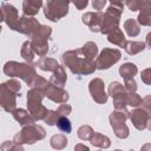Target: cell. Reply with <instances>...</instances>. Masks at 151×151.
Here are the masks:
<instances>
[{
  "label": "cell",
  "mask_w": 151,
  "mask_h": 151,
  "mask_svg": "<svg viewBox=\"0 0 151 151\" xmlns=\"http://www.w3.org/2000/svg\"><path fill=\"white\" fill-rule=\"evenodd\" d=\"M66 80H67V76H66V72H65L63 66H59V68L50 78V81L53 85H55L58 87H61V88H64V85L66 84Z\"/></svg>",
  "instance_id": "cell-23"
},
{
  "label": "cell",
  "mask_w": 151,
  "mask_h": 151,
  "mask_svg": "<svg viewBox=\"0 0 151 151\" xmlns=\"http://www.w3.org/2000/svg\"><path fill=\"white\" fill-rule=\"evenodd\" d=\"M44 93L39 88H31L27 92V107L28 112L35 120H44L50 110L42 105Z\"/></svg>",
  "instance_id": "cell-5"
},
{
  "label": "cell",
  "mask_w": 151,
  "mask_h": 151,
  "mask_svg": "<svg viewBox=\"0 0 151 151\" xmlns=\"http://www.w3.org/2000/svg\"><path fill=\"white\" fill-rule=\"evenodd\" d=\"M137 22L142 26H151V1L142 0Z\"/></svg>",
  "instance_id": "cell-17"
},
{
  "label": "cell",
  "mask_w": 151,
  "mask_h": 151,
  "mask_svg": "<svg viewBox=\"0 0 151 151\" xmlns=\"http://www.w3.org/2000/svg\"><path fill=\"white\" fill-rule=\"evenodd\" d=\"M12 116L13 118L22 126H26V125H31V124H35V119L31 116V113L24 109H15L13 112H12Z\"/></svg>",
  "instance_id": "cell-19"
},
{
  "label": "cell",
  "mask_w": 151,
  "mask_h": 151,
  "mask_svg": "<svg viewBox=\"0 0 151 151\" xmlns=\"http://www.w3.org/2000/svg\"><path fill=\"white\" fill-rule=\"evenodd\" d=\"M143 109H145L146 111L151 112V96H145L143 98V101H142V105H140Z\"/></svg>",
  "instance_id": "cell-42"
},
{
  "label": "cell",
  "mask_w": 151,
  "mask_h": 151,
  "mask_svg": "<svg viewBox=\"0 0 151 151\" xmlns=\"http://www.w3.org/2000/svg\"><path fill=\"white\" fill-rule=\"evenodd\" d=\"M74 151H90L88 146H86L85 144H81V143H78L74 145Z\"/></svg>",
  "instance_id": "cell-45"
},
{
  "label": "cell",
  "mask_w": 151,
  "mask_h": 151,
  "mask_svg": "<svg viewBox=\"0 0 151 151\" xmlns=\"http://www.w3.org/2000/svg\"><path fill=\"white\" fill-rule=\"evenodd\" d=\"M124 86H125V88H126V91H127L129 93L137 91V83H136L134 78L124 79Z\"/></svg>",
  "instance_id": "cell-37"
},
{
  "label": "cell",
  "mask_w": 151,
  "mask_h": 151,
  "mask_svg": "<svg viewBox=\"0 0 151 151\" xmlns=\"http://www.w3.org/2000/svg\"><path fill=\"white\" fill-rule=\"evenodd\" d=\"M125 5L129 7V9H131L132 12L139 11L140 5H142V0H127L125 2Z\"/></svg>",
  "instance_id": "cell-41"
},
{
  "label": "cell",
  "mask_w": 151,
  "mask_h": 151,
  "mask_svg": "<svg viewBox=\"0 0 151 151\" xmlns=\"http://www.w3.org/2000/svg\"><path fill=\"white\" fill-rule=\"evenodd\" d=\"M60 117H61V116L58 113L57 110H50L48 113H47V116H46V118L44 119V122H45L47 125L53 126V125L57 124V122H58V119H59Z\"/></svg>",
  "instance_id": "cell-35"
},
{
  "label": "cell",
  "mask_w": 151,
  "mask_h": 151,
  "mask_svg": "<svg viewBox=\"0 0 151 151\" xmlns=\"http://www.w3.org/2000/svg\"><path fill=\"white\" fill-rule=\"evenodd\" d=\"M140 151H151V143H145L142 145Z\"/></svg>",
  "instance_id": "cell-46"
},
{
  "label": "cell",
  "mask_w": 151,
  "mask_h": 151,
  "mask_svg": "<svg viewBox=\"0 0 151 151\" xmlns=\"http://www.w3.org/2000/svg\"><path fill=\"white\" fill-rule=\"evenodd\" d=\"M67 143H68V140H67L66 136H64L61 133L54 134L50 139V144H51V146L54 150H63V149H65L67 146Z\"/></svg>",
  "instance_id": "cell-28"
},
{
  "label": "cell",
  "mask_w": 151,
  "mask_h": 151,
  "mask_svg": "<svg viewBox=\"0 0 151 151\" xmlns=\"http://www.w3.org/2000/svg\"><path fill=\"white\" fill-rule=\"evenodd\" d=\"M105 5H106V0H93L92 1V6L94 9H97V12H100V9H103Z\"/></svg>",
  "instance_id": "cell-43"
},
{
  "label": "cell",
  "mask_w": 151,
  "mask_h": 151,
  "mask_svg": "<svg viewBox=\"0 0 151 151\" xmlns=\"http://www.w3.org/2000/svg\"><path fill=\"white\" fill-rule=\"evenodd\" d=\"M107 40L111 42V44H113V45H117V46H119V47H125V45H126V38H125V35H124V33H123V31L120 29V28H117V29H114L113 32H111L109 35H107Z\"/></svg>",
  "instance_id": "cell-22"
},
{
  "label": "cell",
  "mask_w": 151,
  "mask_h": 151,
  "mask_svg": "<svg viewBox=\"0 0 151 151\" xmlns=\"http://www.w3.org/2000/svg\"><path fill=\"white\" fill-rule=\"evenodd\" d=\"M145 45H147L150 48H151V32L147 33L146 38H145Z\"/></svg>",
  "instance_id": "cell-47"
},
{
  "label": "cell",
  "mask_w": 151,
  "mask_h": 151,
  "mask_svg": "<svg viewBox=\"0 0 151 151\" xmlns=\"http://www.w3.org/2000/svg\"><path fill=\"white\" fill-rule=\"evenodd\" d=\"M52 28L46 25H40L31 37V44L35 54L41 58L45 57L48 52V40L51 39Z\"/></svg>",
  "instance_id": "cell-6"
},
{
  "label": "cell",
  "mask_w": 151,
  "mask_h": 151,
  "mask_svg": "<svg viewBox=\"0 0 151 151\" xmlns=\"http://www.w3.org/2000/svg\"><path fill=\"white\" fill-rule=\"evenodd\" d=\"M123 9H124V2H118V1L110 2V6L107 7V9L103 17L100 33L109 35L111 32L119 28L120 15L123 13Z\"/></svg>",
  "instance_id": "cell-3"
},
{
  "label": "cell",
  "mask_w": 151,
  "mask_h": 151,
  "mask_svg": "<svg viewBox=\"0 0 151 151\" xmlns=\"http://www.w3.org/2000/svg\"><path fill=\"white\" fill-rule=\"evenodd\" d=\"M18 9L7 2H1V21H4L11 29L15 31L19 22Z\"/></svg>",
  "instance_id": "cell-12"
},
{
  "label": "cell",
  "mask_w": 151,
  "mask_h": 151,
  "mask_svg": "<svg viewBox=\"0 0 151 151\" xmlns=\"http://www.w3.org/2000/svg\"><path fill=\"white\" fill-rule=\"evenodd\" d=\"M150 116H151V112L146 111L145 109H143V107H136L134 110H132L130 112V117L129 118H130L132 125L137 130L143 131L147 126V122H149Z\"/></svg>",
  "instance_id": "cell-14"
},
{
  "label": "cell",
  "mask_w": 151,
  "mask_h": 151,
  "mask_svg": "<svg viewBox=\"0 0 151 151\" xmlns=\"http://www.w3.org/2000/svg\"><path fill=\"white\" fill-rule=\"evenodd\" d=\"M104 13L100 12H87L81 17L83 22L90 27L92 32H100V26L103 22Z\"/></svg>",
  "instance_id": "cell-16"
},
{
  "label": "cell",
  "mask_w": 151,
  "mask_h": 151,
  "mask_svg": "<svg viewBox=\"0 0 151 151\" xmlns=\"http://www.w3.org/2000/svg\"><path fill=\"white\" fill-rule=\"evenodd\" d=\"M124 29L126 31L129 37H137L140 32L139 28V24L137 22V20L134 19H127L124 22Z\"/></svg>",
  "instance_id": "cell-29"
},
{
  "label": "cell",
  "mask_w": 151,
  "mask_h": 151,
  "mask_svg": "<svg viewBox=\"0 0 151 151\" xmlns=\"http://www.w3.org/2000/svg\"><path fill=\"white\" fill-rule=\"evenodd\" d=\"M140 79L145 85H151V67H147L142 71Z\"/></svg>",
  "instance_id": "cell-40"
},
{
  "label": "cell",
  "mask_w": 151,
  "mask_h": 151,
  "mask_svg": "<svg viewBox=\"0 0 151 151\" xmlns=\"http://www.w3.org/2000/svg\"><path fill=\"white\" fill-rule=\"evenodd\" d=\"M93 133H94V131L90 125H81L78 129V132H77L78 137L83 140H90L91 137L93 136Z\"/></svg>",
  "instance_id": "cell-32"
},
{
  "label": "cell",
  "mask_w": 151,
  "mask_h": 151,
  "mask_svg": "<svg viewBox=\"0 0 151 151\" xmlns=\"http://www.w3.org/2000/svg\"><path fill=\"white\" fill-rule=\"evenodd\" d=\"M34 51H33V47H32V44L31 41H25L22 45H21V48H20V55L25 59V61L27 64H31L33 63L34 60Z\"/></svg>",
  "instance_id": "cell-25"
},
{
  "label": "cell",
  "mask_w": 151,
  "mask_h": 151,
  "mask_svg": "<svg viewBox=\"0 0 151 151\" xmlns=\"http://www.w3.org/2000/svg\"><path fill=\"white\" fill-rule=\"evenodd\" d=\"M5 84H6L11 90H13L14 92H17V93H19V94H20L21 85H20V83H19L17 79H8L7 81H5Z\"/></svg>",
  "instance_id": "cell-39"
},
{
  "label": "cell",
  "mask_w": 151,
  "mask_h": 151,
  "mask_svg": "<svg viewBox=\"0 0 151 151\" xmlns=\"http://www.w3.org/2000/svg\"><path fill=\"white\" fill-rule=\"evenodd\" d=\"M31 88H39L42 91L44 96L47 97L50 100L58 103V104H65L68 100V93L61 88L58 87L55 85H53L50 80H46L45 78H42L41 76H37L33 80V83L29 86Z\"/></svg>",
  "instance_id": "cell-2"
},
{
  "label": "cell",
  "mask_w": 151,
  "mask_h": 151,
  "mask_svg": "<svg viewBox=\"0 0 151 151\" xmlns=\"http://www.w3.org/2000/svg\"><path fill=\"white\" fill-rule=\"evenodd\" d=\"M129 117H130V112L127 110H114L111 112L109 117L114 134L120 139H125L130 134V130L125 123Z\"/></svg>",
  "instance_id": "cell-8"
},
{
  "label": "cell",
  "mask_w": 151,
  "mask_h": 151,
  "mask_svg": "<svg viewBox=\"0 0 151 151\" xmlns=\"http://www.w3.org/2000/svg\"><path fill=\"white\" fill-rule=\"evenodd\" d=\"M44 6L41 0H24L22 1V12L26 17H34L38 14L39 9Z\"/></svg>",
  "instance_id": "cell-18"
},
{
  "label": "cell",
  "mask_w": 151,
  "mask_h": 151,
  "mask_svg": "<svg viewBox=\"0 0 151 151\" xmlns=\"http://www.w3.org/2000/svg\"><path fill=\"white\" fill-rule=\"evenodd\" d=\"M4 73L8 77H17L22 79L28 86L33 83L34 78L38 76L35 72V67L27 63H18V61H7L4 66Z\"/></svg>",
  "instance_id": "cell-4"
},
{
  "label": "cell",
  "mask_w": 151,
  "mask_h": 151,
  "mask_svg": "<svg viewBox=\"0 0 151 151\" xmlns=\"http://www.w3.org/2000/svg\"><path fill=\"white\" fill-rule=\"evenodd\" d=\"M113 151H122V150H119V149H117V150H113Z\"/></svg>",
  "instance_id": "cell-48"
},
{
  "label": "cell",
  "mask_w": 151,
  "mask_h": 151,
  "mask_svg": "<svg viewBox=\"0 0 151 151\" xmlns=\"http://www.w3.org/2000/svg\"><path fill=\"white\" fill-rule=\"evenodd\" d=\"M130 151H133V150H130Z\"/></svg>",
  "instance_id": "cell-49"
},
{
  "label": "cell",
  "mask_w": 151,
  "mask_h": 151,
  "mask_svg": "<svg viewBox=\"0 0 151 151\" xmlns=\"http://www.w3.org/2000/svg\"><path fill=\"white\" fill-rule=\"evenodd\" d=\"M88 91L92 99L98 104H105L107 101L109 94L105 92L104 81L100 78H94L88 84Z\"/></svg>",
  "instance_id": "cell-13"
},
{
  "label": "cell",
  "mask_w": 151,
  "mask_h": 151,
  "mask_svg": "<svg viewBox=\"0 0 151 151\" xmlns=\"http://www.w3.org/2000/svg\"><path fill=\"white\" fill-rule=\"evenodd\" d=\"M45 136H46V131L42 126L37 124H31V125L22 126V129L14 136L13 140L20 145L22 144L32 145L35 142L44 139Z\"/></svg>",
  "instance_id": "cell-7"
},
{
  "label": "cell",
  "mask_w": 151,
  "mask_h": 151,
  "mask_svg": "<svg viewBox=\"0 0 151 151\" xmlns=\"http://www.w3.org/2000/svg\"><path fill=\"white\" fill-rule=\"evenodd\" d=\"M91 144L93 146H97V147H100V149H109L111 146V140L105 134H101V133H98V132H94L93 136L91 137L90 139Z\"/></svg>",
  "instance_id": "cell-21"
},
{
  "label": "cell",
  "mask_w": 151,
  "mask_h": 151,
  "mask_svg": "<svg viewBox=\"0 0 151 151\" xmlns=\"http://www.w3.org/2000/svg\"><path fill=\"white\" fill-rule=\"evenodd\" d=\"M127 96H129V92H123L120 94H117L114 96L112 99H113V106L116 110H126V106H127Z\"/></svg>",
  "instance_id": "cell-30"
},
{
  "label": "cell",
  "mask_w": 151,
  "mask_h": 151,
  "mask_svg": "<svg viewBox=\"0 0 151 151\" xmlns=\"http://www.w3.org/2000/svg\"><path fill=\"white\" fill-rule=\"evenodd\" d=\"M81 52L84 54V57L88 60H93L97 54H98V46L96 42L93 41H87L83 47H81Z\"/></svg>",
  "instance_id": "cell-27"
},
{
  "label": "cell",
  "mask_w": 151,
  "mask_h": 151,
  "mask_svg": "<svg viewBox=\"0 0 151 151\" xmlns=\"http://www.w3.org/2000/svg\"><path fill=\"white\" fill-rule=\"evenodd\" d=\"M19 93L11 90L5 83L0 85V105L6 112H13L17 106V97Z\"/></svg>",
  "instance_id": "cell-11"
},
{
  "label": "cell",
  "mask_w": 151,
  "mask_h": 151,
  "mask_svg": "<svg viewBox=\"0 0 151 151\" xmlns=\"http://www.w3.org/2000/svg\"><path fill=\"white\" fill-rule=\"evenodd\" d=\"M68 7H70L68 1L48 0L44 4V15L48 20L57 22L68 13Z\"/></svg>",
  "instance_id": "cell-9"
},
{
  "label": "cell",
  "mask_w": 151,
  "mask_h": 151,
  "mask_svg": "<svg viewBox=\"0 0 151 151\" xmlns=\"http://www.w3.org/2000/svg\"><path fill=\"white\" fill-rule=\"evenodd\" d=\"M63 64L73 73L78 76H87L97 70L96 63L84 57L81 48L67 51L61 57Z\"/></svg>",
  "instance_id": "cell-1"
},
{
  "label": "cell",
  "mask_w": 151,
  "mask_h": 151,
  "mask_svg": "<svg viewBox=\"0 0 151 151\" xmlns=\"http://www.w3.org/2000/svg\"><path fill=\"white\" fill-rule=\"evenodd\" d=\"M55 125H57V127H58L60 131H63V132L71 133V131H72V124H71V122L68 120L67 117H60V118L58 119V122H57Z\"/></svg>",
  "instance_id": "cell-34"
},
{
  "label": "cell",
  "mask_w": 151,
  "mask_h": 151,
  "mask_svg": "<svg viewBox=\"0 0 151 151\" xmlns=\"http://www.w3.org/2000/svg\"><path fill=\"white\" fill-rule=\"evenodd\" d=\"M145 42L143 41H126V45H125V51L127 54L130 55H134V54H138L140 52H143L145 50Z\"/></svg>",
  "instance_id": "cell-26"
},
{
  "label": "cell",
  "mask_w": 151,
  "mask_h": 151,
  "mask_svg": "<svg viewBox=\"0 0 151 151\" xmlns=\"http://www.w3.org/2000/svg\"><path fill=\"white\" fill-rule=\"evenodd\" d=\"M142 101H143L142 97L139 94H137L136 92L129 93V96H127V105H130L132 107H138V106L142 105Z\"/></svg>",
  "instance_id": "cell-36"
},
{
  "label": "cell",
  "mask_w": 151,
  "mask_h": 151,
  "mask_svg": "<svg viewBox=\"0 0 151 151\" xmlns=\"http://www.w3.org/2000/svg\"><path fill=\"white\" fill-rule=\"evenodd\" d=\"M0 150L1 151H25L24 147L20 144L15 143L14 140H6V142H4L1 144V146H0Z\"/></svg>",
  "instance_id": "cell-33"
},
{
  "label": "cell",
  "mask_w": 151,
  "mask_h": 151,
  "mask_svg": "<svg viewBox=\"0 0 151 151\" xmlns=\"http://www.w3.org/2000/svg\"><path fill=\"white\" fill-rule=\"evenodd\" d=\"M72 4H73L78 9H84V8L87 6L88 2H87V0H83V1H73Z\"/></svg>",
  "instance_id": "cell-44"
},
{
  "label": "cell",
  "mask_w": 151,
  "mask_h": 151,
  "mask_svg": "<svg viewBox=\"0 0 151 151\" xmlns=\"http://www.w3.org/2000/svg\"><path fill=\"white\" fill-rule=\"evenodd\" d=\"M35 66H38L40 70H42V71H45V72H52V73H54V72L59 68L60 65H59V63H58L55 59H53V58L42 57V58L39 59V61L37 63Z\"/></svg>",
  "instance_id": "cell-20"
},
{
  "label": "cell",
  "mask_w": 151,
  "mask_h": 151,
  "mask_svg": "<svg viewBox=\"0 0 151 151\" xmlns=\"http://www.w3.org/2000/svg\"><path fill=\"white\" fill-rule=\"evenodd\" d=\"M122 53L116 48H104L96 59V66L98 70H107L112 65L119 61Z\"/></svg>",
  "instance_id": "cell-10"
},
{
  "label": "cell",
  "mask_w": 151,
  "mask_h": 151,
  "mask_svg": "<svg viewBox=\"0 0 151 151\" xmlns=\"http://www.w3.org/2000/svg\"><path fill=\"white\" fill-rule=\"evenodd\" d=\"M57 111L61 117H67L72 112V106L70 104H60Z\"/></svg>",
  "instance_id": "cell-38"
},
{
  "label": "cell",
  "mask_w": 151,
  "mask_h": 151,
  "mask_svg": "<svg viewBox=\"0 0 151 151\" xmlns=\"http://www.w3.org/2000/svg\"><path fill=\"white\" fill-rule=\"evenodd\" d=\"M123 92H126V88H125V86H124L123 84H120L119 81H112V83L109 85V87H107V94L111 96L112 98H113L114 96H117V94L123 93Z\"/></svg>",
  "instance_id": "cell-31"
},
{
  "label": "cell",
  "mask_w": 151,
  "mask_h": 151,
  "mask_svg": "<svg viewBox=\"0 0 151 151\" xmlns=\"http://www.w3.org/2000/svg\"><path fill=\"white\" fill-rule=\"evenodd\" d=\"M40 26V22L33 18V17H26V15H22L20 17L19 19V22H18V26H17V32L19 33H22L25 35H27L28 38H31L34 33V31Z\"/></svg>",
  "instance_id": "cell-15"
},
{
  "label": "cell",
  "mask_w": 151,
  "mask_h": 151,
  "mask_svg": "<svg viewBox=\"0 0 151 151\" xmlns=\"http://www.w3.org/2000/svg\"><path fill=\"white\" fill-rule=\"evenodd\" d=\"M137 72H138V68L132 63H125L119 67V74H120V77H123V79L134 78Z\"/></svg>",
  "instance_id": "cell-24"
}]
</instances>
